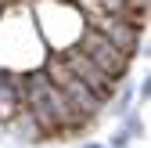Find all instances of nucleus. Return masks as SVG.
<instances>
[{"instance_id":"nucleus-1","label":"nucleus","mask_w":151,"mask_h":148,"mask_svg":"<svg viewBox=\"0 0 151 148\" xmlns=\"http://www.w3.org/2000/svg\"><path fill=\"white\" fill-rule=\"evenodd\" d=\"M22 105L36 116L43 137H61V134H76V130H86L90 126V119H83L68 105V98L47 80L43 69L22 72Z\"/></svg>"},{"instance_id":"nucleus-2","label":"nucleus","mask_w":151,"mask_h":148,"mask_svg":"<svg viewBox=\"0 0 151 148\" xmlns=\"http://www.w3.org/2000/svg\"><path fill=\"white\" fill-rule=\"evenodd\" d=\"M68 47H79L86 58L97 65L108 80H115V83H122V80L129 76V62H133V58L122 54L115 44L108 40V36H101L97 29H90V25H83V33L76 36V44H68Z\"/></svg>"},{"instance_id":"nucleus-3","label":"nucleus","mask_w":151,"mask_h":148,"mask_svg":"<svg viewBox=\"0 0 151 148\" xmlns=\"http://www.w3.org/2000/svg\"><path fill=\"white\" fill-rule=\"evenodd\" d=\"M58 58L68 65V72H72V76L79 80V83H86L93 94L104 101V105H108V98H115V87H119V83H115V80H108V76H104V72H101L97 65L86 58L79 47H65V51H58Z\"/></svg>"},{"instance_id":"nucleus-4","label":"nucleus","mask_w":151,"mask_h":148,"mask_svg":"<svg viewBox=\"0 0 151 148\" xmlns=\"http://www.w3.org/2000/svg\"><path fill=\"white\" fill-rule=\"evenodd\" d=\"M83 25H90V29H97L101 36H108L111 44H115L122 54H129V58H137L140 54V29L137 25H129L126 18H119V15H108V11H97L93 18H86Z\"/></svg>"},{"instance_id":"nucleus-5","label":"nucleus","mask_w":151,"mask_h":148,"mask_svg":"<svg viewBox=\"0 0 151 148\" xmlns=\"http://www.w3.org/2000/svg\"><path fill=\"white\" fill-rule=\"evenodd\" d=\"M18 108H22V72L0 69V130L14 119Z\"/></svg>"},{"instance_id":"nucleus-6","label":"nucleus","mask_w":151,"mask_h":148,"mask_svg":"<svg viewBox=\"0 0 151 148\" xmlns=\"http://www.w3.org/2000/svg\"><path fill=\"white\" fill-rule=\"evenodd\" d=\"M4 130H11L18 144H40V141H47V137H43V130H40V123H36V116L29 112L25 105L14 112V119L4 126Z\"/></svg>"},{"instance_id":"nucleus-7","label":"nucleus","mask_w":151,"mask_h":148,"mask_svg":"<svg viewBox=\"0 0 151 148\" xmlns=\"http://www.w3.org/2000/svg\"><path fill=\"white\" fill-rule=\"evenodd\" d=\"M133 94L140 98V105L147 108V101H151V76H147V72H144V80L137 83V90H133Z\"/></svg>"},{"instance_id":"nucleus-8","label":"nucleus","mask_w":151,"mask_h":148,"mask_svg":"<svg viewBox=\"0 0 151 148\" xmlns=\"http://www.w3.org/2000/svg\"><path fill=\"white\" fill-rule=\"evenodd\" d=\"M79 148H104V144H101V141H83Z\"/></svg>"},{"instance_id":"nucleus-9","label":"nucleus","mask_w":151,"mask_h":148,"mask_svg":"<svg viewBox=\"0 0 151 148\" xmlns=\"http://www.w3.org/2000/svg\"><path fill=\"white\" fill-rule=\"evenodd\" d=\"M126 4H147V0H126Z\"/></svg>"}]
</instances>
